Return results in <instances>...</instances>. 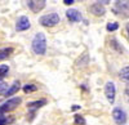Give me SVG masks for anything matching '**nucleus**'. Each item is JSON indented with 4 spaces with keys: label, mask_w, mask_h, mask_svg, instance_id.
I'll list each match as a JSON object with an SVG mask.
<instances>
[{
    "label": "nucleus",
    "mask_w": 129,
    "mask_h": 125,
    "mask_svg": "<svg viewBox=\"0 0 129 125\" xmlns=\"http://www.w3.org/2000/svg\"><path fill=\"white\" fill-rule=\"evenodd\" d=\"M75 0H63V4L64 5H72Z\"/></svg>",
    "instance_id": "obj_23"
},
{
    "label": "nucleus",
    "mask_w": 129,
    "mask_h": 125,
    "mask_svg": "<svg viewBox=\"0 0 129 125\" xmlns=\"http://www.w3.org/2000/svg\"><path fill=\"white\" fill-rule=\"evenodd\" d=\"M89 63V54L85 52V53L80 54V57L76 59V62H75V66L76 67H85Z\"/></svg>",
    "instance_id": "obj_11"
},
{
    "label": "nucleus",
    "mask_w": 129,
    "mask_h": 125,
    "mask_svg": "<svg viewBox=\"0 0 129 125\" xmlns=\"http://www.w3.org/2000/svg\"><path fill=\"white\" fill-rule=\"evenodd\" d=\"M117 28H119V23L117 22H110L106 26V30L109 31V32H114V31H116Z\"/></svg>",
    "instance_id": "obj_20"
},
{
    "label": "nucleus",
    "mask_w": 129,
    "mask_h": 125,
    "mask_svg": "<svg viewBox=\"0 0 129 125\" xmlns=\"http://www.w3.org/2000/svg\"><path fill=\"white\" fill-rule=\"evenodd\" d=\"M110 43H111V47H112V48H115L117 52H120V53L124 50V49H123V47H120V45H119V43H117V40H116V39H111Z\"/></svg>",
    "instance_id": "obj_22"
},
{
    "label": "nucleus",
    "mask_w": 129,
    "mask_h": 125,
    "mask_svg": "<svg viewBox=\"0 0 129 125\" xmlns=\"http://www.w3.org/2000/svg\"><path fill=\"white\" fill-rule=\"evenodd\" d=\"M119 76H120V79H121L124 82L129 84V66H125V67H123V68L120 70Z\"/></svg>",
    "instance_id": "obj_15"
},
{
    "label": "nucleus",
    "mask_w": 129,
    "mask_h": 125,
    "mask_svg": "<svg viewBox=\"0 0 129 125\" xmlns=\"http://www.w3.org/2000/svg\"><path fill=\"white\" fill-rule=\"evenodd\" d=\"M19 89H21V82H19L18 80H16L13 84L8 88V90H7V93H5L4 96H5V97H12V96L16 94V93H17Z\"/></svg>",
    "instance_id": "obj_12"
},
{
    "label": "nucleus",
    "mask_w": 129,
    "mask_h": 125,
    "mask_svg": "<svg viewBox=\"0 0 129 125\" xmlns=\"http://www.w3.org/2000/svg\"><path fill=\"white\" fill-rule=\"evenodd\" d=\"M23 92L26 93V94H28V93H34V92H36L38 90V87L35 85V84H26V85H23Z\"/></svg>",
    "instance_id": "obj_17"
},
{
    "label": "nucleus",
    "mask_w": 129,
    "mask_h": 125,
    "mask_svg": "<svg viewBox=\"0 0 129 125\" xmlns=\"http://www.w3.org/2000/svg\"><path fill=\"white\" fill-rule=\"evenodd\" d=\"M89 12H90L93 16H95V17H102V16H105V13H106V8H105V5L101 4V3H93V4L89 7Z\"/></svg>",
    "instance_id": "obj_8"
},
{
    "label": "nucleus",
    "mask_w": 129,
    "mask_h": 125,
    "mask_svg": "<svg viewBox=\"0 0 129 125\" xmlns=\"http://www.w3.org/2000/svg\"><path fill=\"white\" fill-rule=\"evenodd\" d=\"M8 72H9V66L0 65V80H2L3 77H5L8 75Z\"/></svg>",
    "instance_id": "obj_19"
},
{
    "label": "nucleus",
    "mask_w": 129,
    "mask_h": 125,
    "mask_svg": "<svg viewBox=\"0 0 129 125\" xmlns=\"http://www.w3.org/2000/svg\"><path fill=\"white\" fill-rule=\"evenodd\" d=\"M21 102H22V98L21 97H13V98H9L8 101H5L3 105H0V116L5 115V113L13 111L14 108H17Z\"/></svg>",
    "instance_id": "obj_2"
},
{
    "label": "nucleus",
    "mask_w": 129,
    "mask_h": 125,
    "mask_svg": "<svg viewBox=\"0 0 129 125\" xmlns=\"http://www.w3.org/2000/svg\"><path fill=\"white\" fill-rule=\"evenodd\" d=\"M105 96L107 98L111 105L115 102V97H116V87L112 81H107L105 85Z\"/></svg>",
    "instance_id": "obj_5"
},
{
    "label": "nucleus",
    "mask_w": 129,
    "mask_h": 125,
    "mask_svg": "<svg viewBox=\"0 0 129 125\" xmlns=\"http://www.w3.org/2000/svg\"><path fill=\"white\" fill-rule=\"evenodd\" d=\"M112 119L116 125H125L128 116H126V112L121 107H115L112 110Z\"/></svg>",
    "instance_id": "obj_4"
},
{
    "label": "nucleus",
    "mask_w": 129,
    "mask_h": 125,
    "mask_svg": "<svg viewBox=\"0 0 129 125\" xmlns=\"http://www.w3.org/2000/svg\"><path fill=\"white\" fill-rule=\"evenodd\" d=\"M126 31H128V34H129V22L126 23Z\"/></svg>",
    "instance_id": "obj_27"
},
{
    "label": "nucleus",
    "mask_w": 129,
    "mask_h": 125,
    "mask_svg": "<svg viewBox=\"0 0 129 125\" xmlns=\"http://www.w3.org/2000/svg\"><path fill=\"white\" fill-rule=\"evenodd\" d=\"M74 121H75V124H76V125H85V124H87L85 117L81 116V115H79V113H76V115L74 116Z\"/></svg>",
    "instance_id": "obj_18"
},
{
    "label": "nucleus",
    "mask_w": 129,
    "mask_h": 125,
    "mask_svg": "<svg viewBox=\"0 0 129 125\" xmlns=\"http://www.w3.org/2000/svg\"><path fill=\"white\" fill-rule=\"evenodd\" d=\"M129 12V0H116L115 2V12Z\"/></svg>",
    "instance_id": "obj_10"
},
{
    "label": "nucleus",
    "mask_w": 129,
    "mask_h": 125,
    "mask_svg": "<svg viewBox=\"0 0 129 125\" xmlns=\"http://www.w3.org/2000/svg\"><path fill=\"white\" fill-rule=\"evenodd\" d=\"M14 121L13 116H0V125H9Z\"/></svg>",
    "instance_id": "obj_16"
},
{
    "label": "nucleus",
    "mask_w": 129,
    "mask_h": 125,
    "mask_svg": "<svg viewBox=\"0 0 129 125\" xmlns=\"http://www.w3.org/2000/svg\"><path fill=\"white\" fill-rule=\"evenodd\" d=\"M13 48L12 47H7V48H2L0 49V61H4V59H7L10 54L13 53Z\"/></svg>",
    "instance_id": "obj_14"
},
{
    "label": "nucleus",
    "mask_w": 129,
    "mask_h": 125,
    "mask_svg": "<svg viewBox=\"0 0 129 125\" xmlns=\"http://www.w3.org/2000/svg\"><path fill=\"white\" fill-rule=\"evenodd\" d=\"M61 21V17L59 14L57 13H49V14H45V16H41L39 18V23L44 27H54L59 23Z\"/></svg>",
    "instance_id": "obj_3"
},
{
    "label": "nucleus",
    "mask_w": 129,
    "mask_h": 125,
    "mask_svg": "<svg viewBox=\"0 0 129 125\" xmlns=\"http://www.w3.org/2000/svg\"><path fill=\"white\" fill-rule=\"evenodd\" d=\"M47 36L44 32H38L31 41V49L38 56H44L47 53Z\"/></svg>",
    "instance_id": "obj_1"
},
{
    "label": "nucleus",
    "mask_w": 129,
    "mask_h": 125,
    "mask_svg": "<svg viewBox=\"0 0 129 125\" xmlns=\"http://www.w3.org/2000/svg\"><path fill=\"white\" fill-rule=\"evenodd\" d=\"M66 17H67V19L70 21V22H80L81 18H83L81 13L75 8H70V9L66 10Z\"/></svg>",
    "instance_id": "obj_9"
},
{
    "label": "nucleus",
    "mask_w": 129,
    "mask_h": 125,
    "mask_svg": "<svg viewBox=\"0 0 129 125\" xmlns=\"http://www.w3.org/2000/svg\"><path fill=\"white\" fill-rule=\"evenodd\" d=\"M47 105V99H38V101H32V102H28L27 103V108L28 110H38L43 106Z\"/></svg>",
    "instance_id": "obj_13"
},
{
    "label": "nucleus",
    "mask_w": 129,
    "mask_h": 125,
    "mask_svg": "<svg viewBox=\"0 0 129 125\" xmlns=\"http://www.w3.org/2000/svg\"><path fill=\"white\" fill-rule=\"evenodd\" d=\"M125 94H126V97H128V99H129V88L125 89Z\"/></svg>",
    "instance_id": "obj_26"
},
{
    "label": "nucleus",
    "mask_w": 129,
    "mask_h": 125,
    "mask_svg": "<svg viewBox=\"0 0 129 125\" xmlns=\"http://www.w3.org/2000/svg\"><path fill=\"white\" fill-rule=\"evenodd\" d=\"M98 3H101V4H103V5H107V4L111 3V0H98Z\"/></svg>",
    "instance_id": "obj_24"
},
{
    "label": "nucleus",
    "mask_w": 129,
    "mask_h": 125,
    "mask_svg": "<svg viewBox=\"0 0 129 125\" xmlns=\"http://www.w3.org/2000/svg\"><path fill=\"white\" fill-rule=\"evenodd\" d=\"M8 90V84L4 80H0V96H4Z\"/></svg>",
    "instance_id": "obj_21"
},
{
    "label": "nucleus",
    "mask_w": 129,
    "mask_h": 125,
    "mask_svg": "<svg viewBox=\"0 0 129 125\" xmlns=\"http://www.w3.org/2000/svg\"><path fill=\"white\" fill-rule=\"evenodd\" d=\"M30 27H31V23H30L28 17H26V16L18 17L17 22H16V31H26Z\"/></svg>",
    "instance_id": "obj_7"
},
{
    "label": "nucleus",
    "mask_w": 129,
    "mask_h": 125,
    "mask_svg": "<svg viewBox=\"0 0 129 125\" xmlns=\"http://www.w3.org/2000/svg\"><path fill=\"white\" fill-rule=\"evenodd\" d=\"M47 5V0H27V7L31 12L39 13Z\"/></svg>",
    "instance_id": "obj_6"
},
{
    "label": "nucleus",
    "mask_w": 129,
    "mask_h": 125,
    "mask_svg": "<svg viewBox=\"0 0 129 125\" xmlns=\"http://www.w3.org/2000/svg\"><path fill=\"white\" fill-rule=\"evenodd\" d=\"M71 110H72V111H78V110H80V106H78V105H74V106L71 107Z\"/></svg>",
    "instance_id": "obj_25"
}]
</instances>
